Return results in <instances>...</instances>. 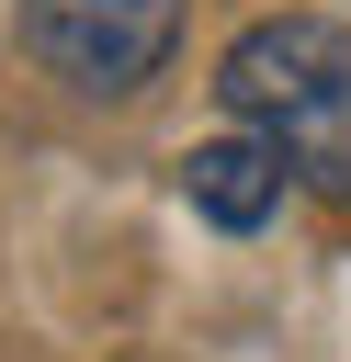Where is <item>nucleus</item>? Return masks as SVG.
<instances>
[{"label": "nucleus", "mask_w": 351, "mask_h": 362, "mask_svg": "<svg viewBox=\"0 0 351 362\" xmlns=\"http://www.w3.org/2000/svg\"><path fill=\"white\" fill-rule=\"evenodd\" d=\"M283 158L260 147V136H204L192 158H181V192H192V215L204 226H226V238H249V226H272L283 215Z\"/></svg>", "instance_id": "obj_3"}, {"label": "nucleus", "mask_w": 351, "mask_h": 362, "mask_svg": "<svg viewBox=\"0 0 351 362\" xmlns=\"http://www.w3.org/2000/svg\"><path fill=\"white\" fill-rule=\"evenodd\" d=\"M238 136H260L294 181L317 192H351V34L317 23V11H272L226 45L215 68Z\"/></svg>", "instance_id": "obj_1"}, {"label": "nucleus", "mask_w": 351, "mask_h": 362, "mask_svg": "<svg viewBox=\"0 0 351 362\" xmlns=\"http://www.w3.org/2000/svg\"><path fill=\"white\" fill-rule=\"evenodd\" d=\"M23 34H34V57H45L68 90L125 102V90H147V79L170 68L181 0H23Z\"/></svg>", "instance_id": "obj_2"}]
</instances>
